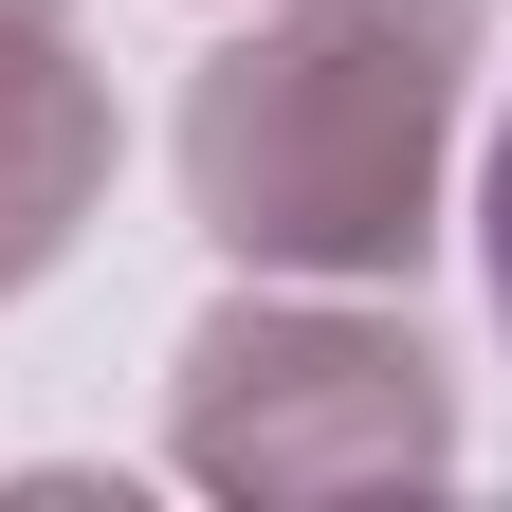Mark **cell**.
I'll return each instance as SVG.
<instances>
[{"label": "cell", "instance_id": "cell-3", "mask_svg": "<svg viewBox=\"0 0 512 512\" xmlns=\"http://www.w3.org/2000/svg\"><path fill=\"white\" fill-rule=\"evenodd\" d=\"M494 311H512V128H494Z\"/></svg>", "mask_w": 512, "mask_h": 512}, {"label": "cell", "instance_id": "cell-1", "mask_svg": "<svg viewBox=\"0 0 512 512\" xmlns=\"http://www.w3.org/2000/svg\"><path fill=\"white\" fill-rule=\"evenodd\" d=\"M458 92V0H348L311 37H256L202 74V202L256 256H384L421 220V147Z\"/></svg>", "mask_w": 512, "mask_h": 512}, {"label": "cell", "instance_id": "cell-2", "mask_svg": "<svg viewBox=\"0 0 512 512\" xmlns=\"http://www.w3.org/2000/svg\"><path fill=\"white\" fill-rule=\"evenodd\" d=\"M92 183V92H74V37L55 0H0V275L55 256V202Z\"/></svg>", "mask_w": 512, "mask_h": 512}]
</instances>
